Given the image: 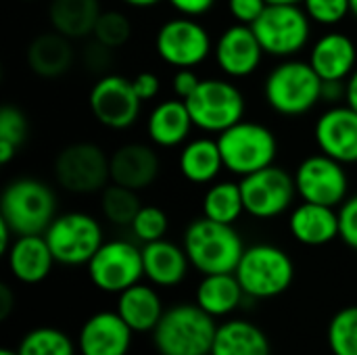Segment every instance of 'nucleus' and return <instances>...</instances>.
I'll return each mask as SVG.
<instances>
[{
	"instance_id": "1",
	"label": "nucleus",
	"mask_w": 357,
	"mask_h": 355,
	"mask_svg": "<svg viewBox=\"0 0 357 355\" xmlns=\"http://www.w3.org/2000/svg\"><path fill=\"white\" fill-rule=\"evenodd\" d=\"M182 247L190 266L203 276L234 272L245 253L243 239L234 226L213 222L205 216L188 224Z\"/></svg>"
},
{
	"instance_id": "2",
	"label": "nucleus",
	"mask_w": 357,
	"mask_h": 355,
	"mask_svg": "<svg viewBox=\"0 0 357 355\" xmlns=\"http://www.w3.org/2000/svg\"><path fill=\"white\" fill-rule=\"evenodd\" d=\"M218 335L215 318L197 303H180L165 310L153 343L159 355H211Z\"/></svg>"
},
{
	"instance_id": "3",
	"label": "nucleus",
	"mask_w": 357,
	"mask_h": 355,
	"mask_svg": "<svg viewBox=\"0 0 357 355\" xmlns=\"http://www.w3.org/2000/svg\"><path fill=\"white\" fill-rule=\"evenodd\" d=\"M264 96L272 111L284 117L310 113L322 100V77L301 59H282L264 82Z\"/></svg>"
},
{
	"instance_id": "4",
	"label": "nucleus",
	"mask_w": 357,
	"mask_h": 355,
	"mask_svg": "<svg viewBox=\"0 0 357 355\" xmlns=\"http://www.w3.org/2000/svg\"><path fill=\"white\" fill-rule=\"evenodd\" d=\"M0 218L13 228L15 236L44 234L56 218V197L38 178H17L2 192Z\"/></svg>"
},
{
	"instance_id": "5",
	"label": "nucleus",
	"mask_w": 357,
	"mask_h": 355,
	"mask_svg": "<svg viewBox=\"0 0 357 355\" xmlns=\"http://www.w3.org/2000/svg\"><path fill=\"white\" fill-rule=\"evenodd\" d=\"M234 274L249 299H274L293 285L295 264L284 249L257 243L245 247Z\"/></svg>"
},
{
	"instance_id": "6",
	"label": "nucleus",
	"mask_w": 357,
	"mask_h": 355,
	"mask_svg": "<svg viewBox=\"0 0 357 355\" xmlns=\"http://www.w3.org/2000/svg\"><path fill=\"white\" fill-rule=\"evenodd\" d=\"M218 146L224 159V169L238 178L274 165L278 155L274 132L264 123L245 119L218 134Z\"/></svg>"
},
{
	"instance_id": "7",
	"label": "nucleus",
	"mask_w": 357,
	"mask_h": 355,
	"mask_svg": "<svg viewBox=\"0 0 357 355\" xmlns=\"http://www.w3.org/2000/svg\"><path fill=\"white\" fill-rule=\"evenodd\" d=\"M251 27L266 54L274 59L297 56L312 38V19L301 4H268Z\"/></svg>"
},
{
	"instance_id": "8",
	"label": "nucleus",
	"mask_w": 357,
	"mask_h": 355,
	"mask_svg": "<svg viewBox=\"0 0 357 355\" xmlns=\"http://www.w3.org/2000/svg\"><path fill=\"white\" fill-rule=\"evenodd\" d=\"M195 128L207 134H222L245 117V96L230 82L222 77H205L199 88L186 98Z\"/></svg>"
},
{
	"instance_id": "9",
	"label": "nucleus",
	"mask_w": 357,
	"mask_h": 355,
	"mask_svg": "<svg viewBox=\"0 0 357 355\" xmlns=\"http://www.w3.org/2000/svg\"><path fill=\"white\" fill-rule=\"evenodd\" d=\"M44 236L56 264L69 268L88 266V262L105 243L100 222L84 211L56 216Z\"/></svg>"
},
{
	"instance_id": "10",
	"label": "nucleus",
	"mask_w": 357,
	"mask_h": 355,
	"mask_svg": "<svg viewBox=\"0 0 357 355\" xmlns=\"http://www.w3.org/2000/svg\"><path fill=\"white\" fill-rule=\"evenodd\" d=\"M56 184L73 195L102 192L111 182L109 157L92 142H73L54 159Z\"/></svg>"
},
{
	"instance_id": "11",
	"label": "nucleus",
	"mask_w": 357,
	"mask_h": 355,
	"mask_svg": "<svg viewBox=\"0 0 357 355\" xmlns=\"http://www.w3.org/2000/svg\"><path fill=\"white\" fill-rule=\"evenodd\" d=\"M86 268L90 282L98 291L119 295L142 280V249H138L132 241L123 239L107 241L100 245V249L94 253Z\"/></svg>"
},
{
	"instance_id": "12",
	"label": "nucleus",
	"mask_w": 357,
	"mask_h": 355,
	"mask_svg": "<svg viewBox=\"0 0 357 355\" xmlns=\"http://www.w3.org/2000/svg\"><path fill=\"white\" fill-rule=\"evenodd\" d=\"M155 50L163 63L176 69H192L207 61L213 42L205 25L195 17H176L165 21L155 36Z\"/></svg>"
},
{
	"instance_id": "13",
	"label": "nucleus",
	"mask_w": 357,
	"mask_h": 355,
	"mask_svg": "<svg viewBox=\"0 0 357 355\" xmlns=\"http://www.w3.org/2000/svg\"><path fill=\"white\" fill-rule=\"evenodd\" d=\"M245 213L255 220H274L293 207L297 197L295 176L284 167L270 165L241 178Z\"/></svg>"
},
{
	"instance_id": "14",
	"label": "nucleus",
	"mask_w": 357,
	"mask_h": 355,
	"mask_svg": "<svg viewBox=\"0 0 357 355\" xmlns=\"http://www.w3.org/2000/svg\"><path fill=\"white\" fill-rule=\"evenodd\" d=\"M293 176L301 201L341 207L349 197V176L345 172V163L324 153L305 157Z\"/></svg>"
},
{
	"instance_id": "15",
	"label": "nucleus",
	"mask_w": 357,
	"mask_h": 355,
	"mask_svg": "<svg viewBox=\"0 0 357 355\" xmlns=\"http://www.w3.org/2000/svg\"><path fill=\"white\" fill-rule=\"evenodd\" d=\"M88 105L94 119L109 130L132 128L138 121L142 109V100L138 98L132 80L115 73L102 75L92 86Z\"/></svg>"
},
{
	"instance_id": "16",
	"label": "nucleus",
	"mask_w": 357,
	"mask_h": 355,
	"mask_svg": "<svg viewBox=\"0 0 357 355\" xmlns=\"http://www.w3.org/2000/svg\"><path fill=\"white\" fill-rule=\"evenodd\" d=\"M264 46L259 44L251 25L234 23L222 31L213 46V56L224 75L243 80L253 75L264 61Z\"/></svg>"
},
{
	"instance_id": "17",
	"label": "nucleus",
	"mask_w": 357,
	"mask_h": 355,
	"mask_svg": "<svg viewBox=\"0 0 357 355\" xmlns=\"http://www.w3.org/2000/svg\"><path fill=\"white\" fill-rule=\"evenodd\" d=\"M314 138L320 153L345 165L357 163V113L351 107L326 109L314 126Z\"/></svg>"
},
{
	"instance_id": "18",
	"label": "nucleus",
	"mask_w": 357,
	"mask_h": 355,
	"mask_svg": "<svg viewBox=\"0 0 357 355\" xmlns=\"http://www.w3.org/2000/svg\"><path fill=\"white\" fill-rule=\"evenodd\" d=\"M134 331L115 312H96L79 328L77 352L82 355H128Z\"/></svg>"
},
{
	"instance_id": "19",
	"label": "nucleus",
	"mask_w": 357,
	"mask_h": 355,
	"mask_svg": "<svg viewBox=\"0 0 357 355\" xmlns=\"http://www.w3.org/2000/svg\"><path fill=\"white\" fill-rule=\"evenodd\" d=\"M109 169L111 182L132 190H144L157 180L161 161L153 146L142 142H128L113 151L109 157Z\"/></svg>"
},
{
	"instance_id": "20",
	"label": "nucleus",
	"mask_w": 357,
	"mask_h": 355,
	"mask_svg": "<svg viewBox=\"0 0 357 355\" xmlns=\"http://www.w3.org/2000/svg\"><path fill=\"white\" fill-rule=\"evenodd\" d=\"M307 61L322 82H347L357 67L356 42L343 31H326L314 42Z\"/></svg>"
},
{
	"instance_id": "21",
	"label": "nucleus",
	"mask_w": 357,
	"mask_h": 355,
	"mask_svg": "<svg viewBox=\"0 0 357 355\" xmlns=\"http://www.w3.org/2000/svg\"><path fill=\"white\" fill-rule=\"evenodd\" d=\"M6 264L10 274L19 282L38 285L48 278L56 259L44 234H27V236H15L6 253Z\"/></svg>"
},
{
	"instance_id": "22",
	"label": "nucleus",
	"mask_w": 357,
	"mask_h": 355,
	"mask_svg": "<svg viewBox=\"0 0 357 355\" xmlns=\"http://www.w3.org/2000/svg\"><path fill=\"white\" fill-rule=\"evenodd\" d=\"M291 236L305 247H322L339 239V211L328 205L307 203L297 205L289 216Z\"/></svg>"
},
{
	"instance_id": "23",
	"label": "nucleus",
	"mask_w": 357,
	"mask_h": 355,
	"mask_svg": "<svg viewBox=\"0 0 357 355\" xmlns=\"http://www.w3.org/2000/svg\"><path fill=\"white\" fill-rule=\"evenodd\" d=\"M142 264L144 276L151 280V285L163 289H172L184 282L188 270L192 268L184 247L165 239L146 243L142 247Z\"/></svg>"
},
{
	"instance_id": "24",
	"label": "nucleus",
	"mask_w": 357,
	"mask_h": 355,
	"mask_svg": "<svg viewBox=\"0 0 357 355\" xmlns=\"http://www.w3.org/2000/svg\"><path fill=\"white\" fill-rule=\"evenodd\" d=\"M195 123L186 100L167 98L153 107L146 119V134L153 144L161 149H174L188 140Z\"/></svg>"
},
{
	"instance_id": "25",
	"label": "nucleus",
	"mask_w": 357,
	"mask_h": 355,
	"mask_svg": "<svg viewBox=\"0 0 357 355\" xmlns=\"http://www.w3.org/2000/svg\"><path fill=\"white\" fill-rule=\"evenodd\" d=\"M27 67L46 80L59 77L69 71L73 65V46L71 40L59 31H44L36 36L25 50Z\"/></svg>"
},
{
	"instance_id": "26",
	"label": "nucleus",
	"mask_w": 357,
	"mask_h": 355,
	"mask_svg": "<svg viewBox=\"0 0 357 355\" xmlns=\"http://www.w3.org/2000/svg\"><path fill=\"white\" fill-rule=\"evenodd\" d=\"M117 314L134 331V335L153 333L165 310L159 293L149 285H134L117 295Z\"/></svg>"
},
{
	"instance_id": "27",
	"label": "nucleus",
	"mask_w": 357,
	"mask_h": 355,
	"mask_svg": "<svg viewBox=\"0 0 357 355\" xmlns=\"http://www.w3.org/2000/svg\"><path fill=\"white\" fill-rule=\"evenodd\" d=\"M178 169L190 184L203 186L213 184L224 172V159L218 146V138H195L188 140L178 157Z\"/></svg>"
},
{
	"instance_id": "28",
	"label": "nucleus",
	"mask_w": 357,
	"mask_h": 355,
	"mask_svg": "<svg viewBox=\"0 0 357 355\" xmlns=\"http://www.w3.org/2000/svg\"><path fill=\"white\" fill-rule=\"evenodd\" d=\"M245 297L247 295H245L234 272L205 274L197 287L195 303L218 320V318H226L232 312H236L243 305Z\"/></svg>"
},
{
	"instance_id": "29",
	"label": "nucleus",
	"mask_w": 357,
	"mask_h": 355,
	"mask_svg": "<svg viewBox=\"0 0 357 355\" xmlns=\"http://www.w3.org/2000/svg\"><path fill=\"white\" fill-rule=\"evenodd\" d=\"M100 15V0H50L48 4V21L52 29L69 40L90 36Z\"/></svg>"
},
{
	"instance_id": "30",
	"label": "nucleus",
	"mask_w": 357,
	"mask_h": 355,
	"mask_svg": "<svg viewBox=\"0 0 357 355\" xmlns=\"http://www.w3.org/2000/svg\"><path fill=\"white\" fill-rule=\"evenodd\" d=\"M211 355H272L266 333L249 320H228L218 326Z\"/></svg>"
},
{
	"instance_id": "31",
	"label": "nucleus",
	"mask_w": 357,
	"mask_h": 355,
	"mask_svg": "<svg viewBox=\"0 0 357 355\" xmlns=\"http://www.w3.org/2000/svg\"><path fill=\"white\" fill-rule=\"evenodd\" d=\"M245 213V203H243V192H241V182L232 180H222L213 182L205 197H203V216L220 222V224H230L234 226L241 216Z\"/></svg>"
},
{
	"instance_id": "32",
	"label": "nucleus",
	"mask_w": 357,
	"mask_h": 355,
	"mask_svg": "<svg viewBox=\"0 0 357 355\" xmlns=\"http://www.w3.org/2000/svg\"><path fill=\"white\" fill-rule=\"evenodd\" d=\"M140 199H138V190L119 186L115 182H111L102 192H100V209L102 216L115 224V226H132L134 218L140 211Z\"/></svg>"
},
{
	"instance_id": "33",
	"label": "nucleus",
	"mask_w": 357,
	"mask_h": 355,
	"mask_svg": "<svg viewBox=\"0 0 357 355\" xmlns=\"http://www.w3.org/2000/svg\"><path fill=\"white\" fill-rule=\"evenodd\" d=\"M75 349L77 345L69 339V335L52 326L29 331L17 347L19 355H75Z\"/></svg>"
},
{
	"instance_id": "34",
	"label": "nucleus",
	"mask_w": 357,
	"mask_h": 355,
	"mask_svg": "<svg viewBox=\"0 0 357 355\" xmlns=\"http://www.w3.org/2000/svg\"><path fill=\"white\" fill-rule=\"evenodd\" d=\"M333 355H357V305L339 310L326 331Z\"/></svg>"
},
{
	"instance_id": "35",
	"label": "nucleus",
	"mask_w": 357,
	"mask_h": 355,
	"mask_svg": "<svg viewBox=\"0 0 357 355\" xmlns=\"http://www.w3.org/2000/svg\"><path fill=\"white\" fill-rule=\"evenodd\" d=\"M92 36H94L96 44H100L109 50L121 48L132 36V23L119 10H102V15L96 21Z\"/></svg>"
},
{
	"instance_id": "36",
	"label": "nucleus",
	"mask_w": 357,
	"mask_h": 355,
	"mask_svg": "<svg viewBox=\"0 0 357 355\" xmlns=\"http://www.w3.org/2000/svg\"><path fill=\"white\" fill-rule=\"evenodd\" d=\"M130 228L140 243H144V245L155 243V241L165 239L167 228H169V218L157 205H142Z\"/></svg>"
},
{
	"instance_id": "37",
	"label": "nucleus",
	"mask_w": 357,
	"mask_h": 355,
	"mask_svg": "<svg viewBox=\"0 0 357 355\" xmlns=\"http://www.w3.org/2000/svg\"><path fill=\"white\" fill-rule=\"evenodd\" d=\"M312 23L335 27L351 15L349 0H303L301 2Z\"/></svg>"
},
{
	"instance_id": "38",
	"label": "nucleus",
	"mask_w": 357,
	"mask_h": 355,
	"mask_svg": "<svg viewBox=\"0 0 357 355\" xmlns=\"http://www.w3.org/2000/svg\"><path fill=\"white\" fill-rule=\"evenodd\" d=\"M27 117L23 115V111L19 107L13 105H4L0 109V140L2 142H10L13 146H21L27 138Z\"/></svg>"
},
{
	"instance_id": "39",
	"label": "nucleus",
	"mask_w": 357,
	"mask_h": 355,
	"mask_svg": "<svg viewBox=\"0 0 357 355\" xmlns=\"http://www.w3.org/2000/svg\"><path fill=\"white\" fill-rule=\"evenodd\" d=\"M339 239L357 251V195L347 197L339 207Z\"/></svg>"
},
{
	"instance_id": "40",
	"label": "nucleus",
	"mask_w": 357,
	"mask_h": 355,
	"mask_svg": "<svg viewBox=\"0 0 357 355\" xmlns=\"http://www.w3.org/2000/svg\"><path fill=\"white\" fill-rule=\"evenodd\" d=\"M266 0H228V13L236 23L253 25L266 10Z\"/></svg>"
},
{
	"instance_id": "41",
	"label": "nucleus",
	"mask_w": 357,
	"mask_h": 355,
	"mask_svg": "<svg viewBox=\"0 0 357 355\" xmlns=\"http://www.w3.org/2000/svg\"><path fill=\"white\" fill-rule=\"evenodd\" d=\"M132 84H134V90H136V94H138V98H140L142 103L153 100V98L159 94V88H161L159 77H157L155 73H151V71H140V73L132 80Z\"/></svg>"
},
{
	"instance_id": "42",
	"label": "nucleus",
	"mask_w": 357,
	"mask_h": 355,
	"mask_svg": "<svg viewBox=\"0 0 357 355\" xmlns=\"http://www.w3.org/2000/svg\"><path fill=\"white\" fill-rule=\"evenodd\" d=\"M199 84H201V77L192 69H178L174 75V82H172L176 96L182 100H186L199 88Z\"/></svg>"
},
{
	"instance_id": "43",
	"label": "nucleus",
	"mask_w": 357,
	"mask_h": 355,
	"mask_svg": "<svg viewBox=\"0 0 357 355\" xmlns=\"http://www.w3.org/2000/svg\"><path fill=\"white\" fill-rule=\"evenodd\" d=\"M167 2L184 17H203L215 4V0H167Z\"/></svg>"
},
{
	"instance_id": "44",
	"label": "nucleus",
	"mask_w": 357,
	"mask_h": 355,
	"mask_svg": "<svg viewBox=\"0 0 357 355\" xmlns=\"http://www.w3.org/2000/svg\"><path fill=\"white\" fill-rule=\"evenodd\" d=\"M347 96V84L345 82H322V100L326 103H339Z\"/></svg>"
},
{
	"instance_id": "45",
	"label": "nucleus",
	"mask_w": 357,
	"mask_h": 355,
	"mask_svg": "<svg viewBox=\"0 0 357 355\" xmlns=\"http://www.w3.org/2000/svg\"><path fill=\"white\" fill-rule=\"evenodd\" d=\"M13 305H15V297H13V291L2 285L0 287V320H6L8 314L13 312Z\"/></svg>"
},
{
	"instance_id": "46",
	"label": "nucleus",
	"mask_w": 357,
	"mask_h": 355,
	"mask_svg": "<svg viewBox=\"0 0 357 355\" xmlns=\"http://www.w3.org/2000/svg\"><path fill=\"white\" fill-rule=\"evenodd\" d=\"M13 236H15L13 228L0 218V253H2V255L8 253V249H10V245H13Z\"/></svg>"
},
{
	"instance_id": "47",
	"label": "nucleus",
	"mask_w": 357,
	"mask_h": 355,
	"mask_svg": "<svg viewBox=\"0 0 357 355\" xmlns=\"http://www.w3.org/2000/svg\"><path fill=\"white\" fill-rule=\"evenodd\" d=\"M347 96H345V105L351 107L357 113V67L356 71L347 77Z\"/></svg>"
},
{
	"instance_id": "48",
	"label": "nucleus",
	"mask_w": 357,
	"mask_h": 355,
	"mask_svg": "<svg viewBox=\"0 0 357 355\" xmlns=\"http://www.w3.org/2000/svg\"><path fill=\"white\" fill-rule=\"evenodd\" d=\"M121 2H126L128 6H134V8H151V6H157L163 0H121Z\"/></svg>"
},
{
	"instance_id": "49",
	"label": "nucleus",
	"mask_w": 357,
	"mask_h": 355,
	"mask_svg": "<svg viewBox=\"0 0 357 355\" xmlns=\"http://www.w3.org/2000/svg\"><path fill=\"white\" fill-rule=\"evenodd\" d=\"M268 4H301L303 0H266Z\"/></svg>"
},
{
	"instance_id": "50",
	"label": "nucleus",
	"mask_w": 357,
	"mask_h": 355,
	"mask_svg": "<svg viewBox=\"0 0 357 355\" xmlns=\"http://www.w3.org/2000/svg\"><path fill=\"white\" fill-rule=\"evenodd\" d=\"M349 4H351V15L357 19V0H349Z\"/></svg>"
},
{
	"instance_id": "51",
	"label": "nucleus",
	"mask_w": 357,
	"mask_h": 355,
	"mask_svg": "<svg viewBox=\"0 0 357 355\" xmlns=\"http://www.w3.org/2000/svg\"><path fill=\"white\" fill-rule=\"evenodd\" d=\"M0 355H19V352H15V349H2Z\"/></svg>"
},
{
	"instance_id": "52",
	"label": "nucleus",
	"mask_w": 357,
	"mask_h": 355,
	"mask_svg": "<svg viewBox=\"0 0 357 355\" xmlns=\"http://www.w3.org/2000/svg\"><path fill=\"white\" fill-rule=\"evenodd\" d=\"M25 2H36V0H25Z\"/></svg>"
}]
</instances>
